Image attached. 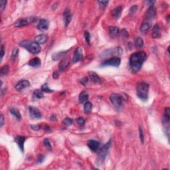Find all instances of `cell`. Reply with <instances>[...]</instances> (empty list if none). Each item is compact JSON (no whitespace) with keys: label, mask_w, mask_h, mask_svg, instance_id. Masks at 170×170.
<instances>
[{"label":"cell","mask_w":170,"mask_h":170,"mask_svg":"<svg viewBox=\"0 0 170 170\" xmlns=\"http://www.w3.org/2000/svg\"><path fill=\"white\" fill-rule=\"evenodd\" d=\"M147 59V55L145 52L140 51L135 53L130 59V68L132 73H137L142 68L143 62Z\"/></svg>","instance_id":"1"},{"label":"cell","mask_w":170,"mask_h":170,"mask_svg":"<svg viewBox=\"0 0 170 170\" xmlns=\"http://www.w3.org/2000/svg\"><path fill=\"white\" fill-rule=\"evenodd\" d=\"M19 45L28 51L31 54H37L41 51L40 45L36 42L31 41L29 40H25L20 42Z\"/></svg>","instance_id":"2"},{"label":"cell","mask_w":170,"mask_h":170,"mask_svg":"<svg viewBox=\"0 0 170 170\" xmlns=\"http://www.w3.org/2000/svg\"><path fill=\"white\" fill-rule=\"evenodd\" d=\"M148 91H149V84L146 83H140L136 88L137 96L143 101H146L148 100Z\"/></svg>","instance_id":"3"},{"label":"cell","mask_w":170,"mask_h":170,"mask_svg":"<svg viewBox=\"0 0 170 170\" xmlns=\"http://www.w3.org/2000/svg\"><path fill=\"white\" fill-rule=\"evenodd\" d=\"M111 140H110L108 143H106L105 145H104L101 148H99L98 149V163H102L103 161L105 160L108 154V149L110 146Z\"/></svg>","instance_id":"4"},{"label":"cell","mask_w":170,"mask_h":170,"mask_svg":"<svg viewBox=\"0 0 170 170\" xmlns=\"http://www.w3.org/2000/svg\"><path fill=\"white\" fill-rule=\"evenodd\" d=\"M123 53V50L121 49V47H118L111 48V49H107L103 51L100 54V56L102 58H105L106 56H113V55H120Z\"/></svg>","instance_id":"5"},{"label":"cell","mask_w":170,"mask_h":170,"mask_svg":"<svg viewBox=\"0 0 170 170\" xmlns=\"http://www.w3.org/2000/svg\"><path fill=\"white\" fill-rule=\"evenodd\" d=\"M37 20V18L36 17L32 16V17H28L25 18H21V19H18L17 21L15 23L14 25L15 27H21L26 26V25H29V24L33 23Z\"/></svg>","instance_id":"6"},{"label":"cell","mask_w":170,"mask_h":170,"mask_svg":"<svg viewBox=\"0 0 170 170\" xmlns=\"http://www.w3.org/2000/svg\"><path fill=\"white\" fill-rule=\"evenodd\" d=\"M110 99L111 102L113 104V105L118 109L121 108L123 106L124 100L121 95L118 94H112L110 96Z\"/></svg>","instance_id":"7"},{"label":"cell","mask_w":170,"mask_h":170,"mask_svg":"<svg viewBox=\"0 0 170 170\" xmlns=\"http://www.w3.org/2000/svg\"><path fill=\"white\" fill-rule=\"evenodd\" d=\"M121 60L118 57H112L110 58L106 61H104L102 63V66H112V67H118L120 65Z\"/></svg>","instance_id":"8"},{"label":"cell","mask_w":170,"mask_h":170,"mask_svg":"<svg viewBox=\"0 0 170 170\" xmlns=\"http://www.w3.org/2000/svg\"><path fill=\"white\" fill-rule=\"evenodd\" d=\"M30 116L33 119H41L42 118V114L39 110L34 106L29 107Z\"/></svg>","instance_id":"9"},{"label":"cell","mask_w":170,"mask_h":170,"mask_svg":"<svg viewBox=\"0 0 170 170\" xmlns=\"http://www.w3.org/2000/svg\"><path fill=\"white\" fill-rule=\"evenodd\" d=\"M30 86V83L28 80H21L20 81L18 82L17 84L15 85V89L18 91H21L25 88H27Z\"/></svg>","instance_id":"10"},{"label":"cell","mask_w":170,"mask_h":170,"mask_svg":"<svg viewBox=\"0 0 170 170\" xmlns=\"http://www.w3.org/2000/svg\"><path fill=\"white\" fill-rule=\"evenodd\" d=\"M87 145L89 148H90L92 152H96L100 148V143L98 141L94 140H90L88 142Z\"/></svg>","instance_id":"11"},{"label":"cell","mask_w":170,"mask_h":170,"mask_svg":"<svg viewBox=\"0 0 170 170\" xmlns=\"http://www.w3.org/2000/svg\"><path fill=\"white\" fill-rule=\"evenodd\" d=\"M25 140H26V138L24 136H18L15 138V142L17 143L18 146L22 152H23L24 151V143Z\"/></svg>","instance_id":"12"},{"label":"cell","mask_w":170,"mask_h":170,"mask_svg":"<svg viewBox=\"0 0 170 170\" xmlns=\"http://www.w3.org/2000/svg\"><path fill=\"white\" fill-rule=\"evenodd\" d=\"M155 15H156V8H155V7L154 5L149 6L146 11V19H149L152 20L153 18L155 17Z\"/></svg>","instance_id":"13"},{"label":"cell","mask_w":170,"mask_h":170,"mask_svg":"<svg viewBox=\"0 0 170 170\" xmlns=\"http://www.w3.org/2000/svg\"><path fill=\"white\" fill-rule=\"evenodd\" d=\"M83 58V51L80 47L77 48L74 52L73 58V62L74 63H77L78 61H80Z\"/></svg>","instance_id":"14"},{"label":"cell","mask_w":170,"mask_h":170,"mask_svg":"<svg viewBox=\"0 0 170 170\" xmlns=\"http://www.w3.org/2000/svg\"><path fill=\"white\" fill-rule=\"evenodd\" d=\"M64 23H65V27H67L68 24L71 23V19H72V14L68 9H65L63 14Z\"/></svg>","instance_id":"15"},{"label":"cell","mask_w":170,"mask_h":170,"mask_svg":"<svg viewBox=\"0 0 170 170\" xmlns=\"http://www.w3.org/2000/svg\"><path fill=\"white\" fill-rule=\"evenodd\" d=\"M49 21L45 19H41L39 22L37 27L39 30L41 31H46L49 29Z\"/></svg>","instance_id":"16"},{"label":"cell","mask_w":170,"mask_h":170,"mask_svg":"<svg viewBox=\"0 0 170 170\" xmlns=\"http://www.w3.org/2000/svg\"><path fill=\"white\" fill-rule=\"evenodd\" d=\"M152 26V20L149 19H146L143 21V23L142 24L140 27V31L142 32H146V31H148L150 27Z\"/></svg>","instance_id":"17"},{"label":"cell","mask_w":170,"mask_h":170,"mask_svg":"<svg viewBox=\"0 0 170 170\" xmlns=\"http://www.w3.org/2000/svg\"><path fill=\"white\" fill-rule=\"evenodd\" d=\"M70 64V59L68 57H66L62 59L59 64V69L61 71H63L68 68Z\"/></svg>","instance_id":"18"},{"label":"cell","mask_w":170,"mask_h":170,"mask_svg":"<svg viewBox=\"0 0 170 170\" xmlns=\"http://www.w3.org/2000/svg\"><path fill=\"white\" fill-rule=\"evenodd\" d=\"M152 35L154 38H159L161 36V29H160V27L158 24L155 25V26L154 27Z\"/></svg>","instance_id":"19"},{"label":"cell","mask_w":170,"mask_h":170,"mask_svg":"<svg viewBox=\"0 0 170 170\" xmlns=\"http://www.w3.org/2000/svg\"><path fill=\"white\" fill-rule=\"evenodd\" d=\"M48 40V36L45 34H41L35 37V41L36 43H37L38 44H42V43H45V42L47 41Z\"/></svg>","instance_id":"20"},{"label":"cell","mask_w":170,"mask_h":170,"mask_svg":"<svg viewBox=\"0 0 170 170\" xmlns=\"http://www.w3.org/2000/svg\"><path fill=\"white\" fill-rule=\"evenodd\" d=\"M29 65L33 67H39L41 64V61L40 59L38 57H35L32 59L30 60L29 61Z\"/></svg>","instance_id":"21"},{"label":"cell","mask_w":170,"mask_h":170,"mask_svg":"<svg viewBox=\"0 0 170 170\" xmlns=\"http://www.w3.org/2000/svg\"><path fill=\"white\" fill-rule=\"evenodd\" d=\"M122 11V8L121 6H118V7H117L115 9H113L112 13L113 17L115 19H118L121 15Z\"/></svg>","instance_id":"22"},{"label":"cell","mask_w":170,"mask_h":170,"mask_svg":"<svg viewBox=\"0 0 170 170\" xmlns=\"http://www.w3.org/2000/svg\"><path fill=\"white\" fill-rule=\"evenodd\" d=\"M89 97V94H88L86 92H85V91H83V92H82L79 95V96H78V100H79V102H80V103H84V102H86V101L88 100Z\"/></svg>","instance_id":"23"},{"label":"cell","mask_w":170,"mask_h":170,"mask_svg":"<svg viewBox=\"0 0 170 170\" xmlns=\"http://www.w3.org/2000/svg\"><path fill=\"white\" fill-rule=\"evenodd\" d=\"M89 77H90V79L95 83H98L100 82V77H98L97 74L93 71H90L89 73Z\"/></svg>","instance_id":"24"},{"label":"cell","mask_w":170,"mask_h":170,"mask_svg":"<svg viewBox=\"0 0 170 170\" xmlns=\"http://www.w3.org/2000/svg\"><path fill=\"white\" fill-rule=\"evenodd\" d=\"M109 31L111 37H115L119 34V28L115 26H111L109 28Z\"/></svg>","instance_id":"25"},{"label":"cell","mask_w":170,"mask_h":170,"mask_svg":"<svg viewBox=\"0 0 170 170\" xmlns=\"http://www.w3.org/2000/svg\"><path fill=\"white\" fill-rule=\"evenodd\" d=\"M92 108V104L91 102H86L84 104V113L86 114H89L91 112Z\"/></svg>","instance_id":"26"},{"label":"cell","mask_w":170,"mask_h":170,"mask_svg":"<svg viewBox=\"0 0 170 170\" xmlns=\"http://www.w3.org/2000/svg\"><path fill=\"white\" fill-rule=\"evenodd\" d=\"M135 46L137 48H142L143 45V41L141 37H138L134 40Z\"/></svg>","instance_id":"27"},{"label":"cell","mask_w":170,"mask_h":170,"mask_svg":"<svg viewBox=\"0 0 170 170\" xmlns=\"http://www.w3.org/2000/svg\"><path fill=\"white\" fill-rule=\"evenodd\" d=\"M10 112L12 115H14V116L16 118L17 120H21V116L20 112H19V111L17 109H15V108H12L11 110H10Z\"/></svg>","instance_id":"28"},{"label":"cell","mask_w":170,"mask_h":170,"mask_svg":"<svg viewBox=\"0 0 170 170\" xmlns=\"http://www.w3.org/2000/svg\"><path fill=\"white\" fill-rule=\"evenodd\" d=\"M170 110L169 108H166L164 110V122L165 123H169L170 120V115H169Z\"/></svg>","instance_id":"29"},{"label":"cell","mask_w":170,"mask_h":170,"mask_svg":"<svg viewBox=\"0 0 170 170\" xmlns=\"http://www.w3.org/2000/svg\"><path fill=\"white\" fill-rule=\"evenodd\" d=\"M33 96H34L35 98H38V99L42 98L43 97V91L40 90H35L34 91V92H33Z\"/></svg>","instance_id":"30"},{"label":"cell","mask_w":170,"mask_h":170,"mask_svg":"<svg viewBox=\"0 0 170 170\" xmlns=\"http://www.w3.org/2000/svg\"><path fill=\"white\" fill-rule=\"evenodd\" d=\"M41 90L43 92H47V93H51V92H54L53 90H51V89H49V87L48 86V84L47 83L43 84V86H41Z\"/></svg>","instance_id":"31"},{"label":"cell","mask_w":170,"mask_h":170,"mask_svg":"<svg viewBox=\"0 0 170 170\" xmlns=\"http://www.w3.org/2000/svg\"><path fill=\"white\" fill-rule=\"evenodd\" d=\"M68 51L65 52H60V53H55V55H53V59L55 60V61H57L59 59H61V57L63 56V55H65V53H67Z\"/></svg>","instance_id":"32"},{"label":"cell","mask_w":170,"mask_h":170,"mask_svg":"<svg viewBox=\"0 0 170 170\" xmlns=\"http://www.w3.org/2000/svg\"><path fill=\"white\" fill-rule=\"evenodd\" d=\"M9 66L8 65H5L1 68V74L2 75H6V74L8 73V71H9Z\"/></svg>","instance_id":"33"},{"label":"cell","mask_w":170,"mask_h":170,"mask_svg":"<svg viewBox=\"0 0 170 170\" xmlns=\"http://www.w3.org/2000/svg\"><path fill=\"white\" fill-rule=\"evenodd\" d=\"M43 143H44L45 146L47 148L49 149H51L52 147H51V142L48 138H46V139H45L44 141H43Z\"/></svg>","instance_id":"34"},{"label":"cell","mask_w":170,"mask_h":170,"mask_svg":"<svg viewBox=\"0 0 170 170\" xmlns=\"http://www.w3.org/2000/svg\"><path fill=\"white\" fill-rule=\"evenodd\" d=\"M18 53H19V49L17 48H15L13 51V53L11 54V59L13 60H15L17 58L18 55Z\"/></svg>","instance_id":"35"},{"label":"cell","mask_w":170,"mask_h":170,"mask_svg":"<svg viewBox=\"0 0 170 170\" xmlns=\"http://www.w3.org/2000/svg\"><path fill=\"white\" fill-rule=\"evenodd\" d=\"M73 120L71 118H65V120H63L64 124H65L66 126H71V124H73Z\"/></svg>","instance_id":"36"},{"label":"cell","mask_w":170,"mask_h":170,"mask_svg":"<svg viewBox=\"0 0 170 170\" xmlns=\"http://www.w3.org/2000/svg\"><path fill=\"white\" fill-rule=\"evenodd\" d=\"M139 134H140V138L141 142L142 143H144V134H143V130H142V128L140 127L139 129Z\"/></svg>","instance_id":"37"},{"label":"cell","mask_w":170,"mask_h":170,"mask_svg":"<svg viewBox=\"0 0 170 170\" xmlns=\"http://www.w3.org/2000/svg\"><path fill=\"white\" fill-rule=\"evenodd\" d=\"M84 39H85V40L87 41L88 43H90V34L89 33V31H86L84 32Z\"/></svg>","instance_id":"38"},{"label":"cell","mask_w":170,"mask_h":170,"mask_svg":"<svg viewBox=\"0 0 170 170\" xmlns=\"http://www.w3.org/2000/svg\"><path fill=\"white\" fill-rule=\"evenodd\" d=\"M98 3H99L100 6L101 8H104L107 5L108 2V1H98Z\"/></svg>","instance_id":"39"},{"label":"cell","mask_w":170,"mask_h":170,"mask_svg":"<svg viewBox=\"0 0 170 170\" xmlns=\"http://www.w3.org/2000/svg\"><path fill=\"white\" fill-rule=\"evenodd\" d=\"M77 122L78 123L79 125H80V126H83V125L84 124V123H85V120H84V118H83L82 117H79V118H77Z\"/></svg>","instance_id":"40"},{"label":"cell","mask_w":170,"mask_h":170,"mask_svg":"<svg viewBox=\"0 0 170 170\" xmlns=\"http://www.w3.org/2000/svg\"><path fill=\"white\" fill-rule=\"evenodd\" d=\"M6 3H7V1L2 0V1L0 2V7H1V10H2V11H3V9H5V8Z\"/></svg>","instance_id":"41"},{"label":"cell","mask_w":170,"mask_h":170,"mask_svg":"<svg viewBox=\"0 0 170 170\" xmlns=\"http://www.w3.org/2000/svg\"><path fill=\"white\" fill-rule=\"evenodd\" d=\"M44 159H45V156L43 155V154L39 155L38 158H37V163H41L44 161Z\"/></svg>","instance_id":"42"},{"label":"cell","mask_w":170,"mask_h":170,"mask_svg":"<svg viewBox=\"0 0 170 170\" xmlns=\"http://www.w3.org/2000/svg\"><path fill=\"white\" fill-rule=\"evenodd\" d=\"M80 83H81L83 85H84V86H85V85H86V84L88 83V82H89V78H87V77H84V78H83L81 79V80H80Z\"/></svg>","instance_id":"43"},{"label":"cell","mask_w":170,"mask_h":170,"mask_svg":"<svg viewBox=\"0 0 170 170\" xmlns=\"http://www.w3.org/2000/svg\"><path fill=\"white\" fill-rule=\"evenodd\" d=\"M31 128L35 130V131H38L41 129V126H39V125H32V126H31Z\"/></svg>","instance_id":"44"},{"label":"cell","mask_w":170,"mask_h":170,"mask_svg":"<svg viewBox=\"0 0 170 170\" xmlns=\"http://www.w3.org/2000/svg\"><path fill=\"white\" fill-rule=\"evenodd\" d=\"M4 45H1V60H2V59H3V56H4Z\"/></svg>","instance_id":"45"},{"label":"cell","mask_w":170,"mask_h":170,"mask_svg":"<svg viewBox=\"0 0 170 170\" xmlns=\"http://www.w3.org/2000/svg\"><path fill=\"white\" fill-rule=\"evenodd\" d=\"M137 9H138V7L136 5H134L132 6V8H130V12L131 13V14H132V13H134L135 11H136V10H137Z\"/></svg>","instance_id":"46"},{"label":"cell","mask_w":170,"mask_h":170,"mask_svg":"<svg viewBox=\"0 0 170 170\" xmlns=\"http://www.w3.org/2000/svg\"><path fill=\"white\" fill-rule=\"evenodd\" d=\"M3 124H4V117H3V114H2L1 117H0V126H1V127L3 126Z\"/></svg>","instance_id":"47"},{"label":"cell","mask_w":170,"mask_h":170,"mask_svg":"<svg viewBox=\"0 0 170 170\" xmlns=\"http://www.w3.org/2000/svg\"><path fill=\"white\" fill-rule=\"evenodd\" d=\"M53 78H55V79H57V78L59 77V74L58 72L55 71V73L53 74Z\"/></svg>","instance_id":"48"},{"label":"cell","mask_w":170,"mask_h":170,"mask_svg":"<svg viewBox=\"0 0 170 170\" xmlns=\"http://www.w3.org/2000/svg\"><path fill=\"white\" fill-rule=\"evenodd\" d=\"M122 35L126 37H128V32L126 31V29H123L122 31Z\"/></svg>","instance_id":"49"},{"label":"cell","mask_w":170,"mask_h":170,"mask_svg":"<svg viewBox=\"0 0 170 170\" xmlns=\"http://www.w3.org/2000/svg\"><path fill=\"white\" fill-rule=\"evenodd\" d=\"M51 121H56V116H55V115H52L51 117Z\"/></svg>","instance_id":"50"},{"label":"cell","mask_w":170,"mask_h":170,"mask_svg":"<svg viewBox=\"0 0 170 170\" xmlns=\"http://www.w3.org/2000/svg\"><path fill=\"white\" fill-rule=\"evenodd\" d=\"M45 130H46V132H50V131H51L50 128H49V126H46V128H45Z\"/></svg>","instance_id":"51"}]
</instances>
